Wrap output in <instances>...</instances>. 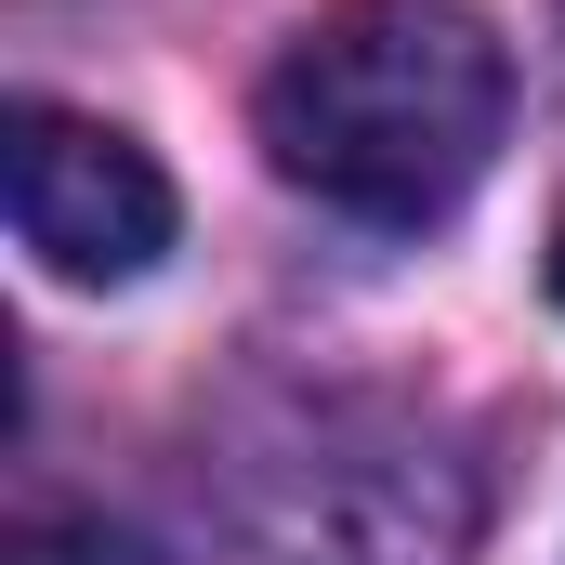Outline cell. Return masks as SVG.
Instances as JSON below:
<instances>
[{
    "label": "cell",
    "mask_w": 565,
    "mask_h": 565,
    "mask_svg": "<svg viewBox=\"0 0 565 565\" xmlns=\"http://www.w3.org/2000/svg\"><path fill=\"white\" fill-rule=\"evenodd\" d=\"M553 302H565V224H553Z\"/></svg>",
    "instance_id": "3"
},
{
    "label": "cell",
    "mask_w": 565,
    "mask_h": 565,
    "mask_svg": "<svg viewBox=\"0 0 565 565\" xmlns=\"http://www.w3.org/2000/svg\"><path fill=\"white\" fill-rule=\"evenodd\" d=\"M513 66L460 0H329L264 66V158L342 224H434L487 184Z\"/></svg>",
    "instance_id": "1"
},
{
    "label": "cell",
    "mask_w": 565,
    "mask_h": 565,
    "mask_svg": "<svg viewBox=\"0 0 565 565\" xmlns=\"http://www.w3.org/2000/svg\"><path fill=\"white\" fill-rule=\"evenodd\" d=\"M0 171H13V237L40 250V277H66V289H132L145 264L171 250V171H158L119 119H79V106L26 93Z\"/></svg>",
    "instance_id": "2"
}]
</instances>
